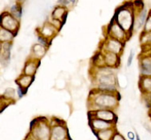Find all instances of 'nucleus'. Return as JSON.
Wrapping results in <instances>:
<instances>
[{"label":"nucleus","instance_id":"nucleus-7","mask_svg":"<svg viewBox=\"0 0 151 140\" xmlns=\"http://www.w3.org/2000/svg\"><path fill=\"white\" fill-rule=\"evenodd\" d=\"M64 132L65 131L62 128H60V127L55 128V129H53V131H52V137L56 140H62L64 136H65Z\"/></svg>","mask_w":151,"mask_h":140},{"label":"nucleus","instance_id":"nucleus-16","mask_svg":"<svg viewBox=\"0 0 151 140\" xmlns=\"http://www.w3.org/2000/svg\"><path fill=\"white\" fill-rule=\"evenodd\" d=\"M133 57H134V52H133V50H132L131 52H130V55H129V60H128V67H130L132 64V62Z\"/></svg>","mask_w":151,"mask_h":140},{"label":"nucleus","instance_id":"nucleus-12","mask_svg":"<svg viewBox=\"0 0 151 140\" xmlns=\"http://www.w3.org/2000/svg\"><path fill=\"white\" fill-rule=\"evenodd\" d=\"M32 78L30 76H25V77L21 78L20 79V83L22 86L27 87V85H29L31 81H32Z\"/></svg>","mask_w":151,"mask_h":140},{"label":"nucleus","instance_id":"nucleus-15","mask_svg":"<svg viewBox=\"0 0 151 140\" xmlns=\"http://www.w3.org/2000/svg\"><path fill=\"white\" fill-rule=\"evenodd\" d=\"M145 30L147 32H150L151 31V11H150V15L147 19V22H146V25H145Z\"/></svg>","mask_w":151,"mask_h":140},{"label":"nucleus","instance_id":"nucleus-2","mask_svg":"<svg viewBox=\"0 0 151 140\" xmlns=\"http://www.w3.org/2000/svg\"><path fill=\"white\" fill-rule=\"evenodd\" d=\"M139 68L142 76H151V54L146 55L140 59Z\"/></svg>","mask_w":151,"mask_h":140},{"label":"nucleus","instance_id":"nucleus-21","mask_svg":"<svg viewBox=\"0 0 151 140\" xmlns=\"http://www.w3.org/2000/svg\"><path fill=\"white\" fill-rule=\"evenodd\" d=\"M150 118H151V109H150Z\"/></svg>","mask_w":151,"mask_h":140},{"label":"nucleus","instance_id":"nucleus-14","mask_svg":"<svg viewBox=\"0 0 151 140\" xmlns=\"http://www.w3.org/2000/svg\"><path fill=\"white\" fill-rule=\"evenodd\" d=\"M35 69H36V67H35L33 63H29L25 67V73L27 74V75H32L35 70Z\"/></svg>","mask_w":151,"mask_h":140},{"label":"nucleus","instance_id":"nucleus-10","mask_svg":"<svg viewBox=\"0 0 151 140\" xmlns=\"http://www.w3.org/2000/svg\"><path fill=\"white\" fill-rule=\"evenodd\" d=\"M146 18H147V9H144L141 12V14H139V27H142V25L144 24Z\"/></svg>","mask_w":151,"mask_h":140},{"label":"nucleus","instance_id":"nucleus-4","mask_svg":"<svg viewBox=\"0 0 151 140\" xmlns=\"http://www.w3.org/2000/svg\"><path fill=\"white\" fill-rule=\"evenodd\" d=\"M93 128L96 129H99V130H105V129H108L111 126V124L108 123V121H106L104 120L101 119H96V120H93L92 123Z\"/></svg>","mask_w":151,"mask_h":140},{"label":"nucleus","instance_id":"nucleus-1","mask_svg":"<svg viewBox=\"0 0 151 140\" xmlns=\"http://www.w3.org/2000/svg\"><path fill=\"white\" fill-rule=\"evenodd\" d=\"M95 103L96 105H98L100 107H111L115 105L117 103L115 98L112 96L111 95H106V94H103V95H99L97 96Z\"/></svg>","mask_w":151,"mask_h":140},{"label":"nucleus","instance_id":"nucleus-13","mask_svg":"<svg viewBox=\"0 0 151 140\" xmlns=\"http://www.w3.org/2000/svg\"><path fill=\"white\" fill-rule=\"evenodd\" d=\"M34 52L36 55L41 57V56H42L45 53V50H44V48L42 45H36L34 47Z\"/></svg>","mask_w":151,"mask_h":140},{"label":"nucleus","instance_id":"nucleus-8","mask_svg":"<svg viewBox=\"0 0 151 140\" xmlns=\"http://www.w3.org/2000/svg\"><path fill=\"white\" fill-rule=\"evenodd\" d=\"M108 48L111 52H119L121 50V45L116 41H111L108 44Z\"/></svg>","mask_w":151,"mask_h":140},{"label":"nucleus","instance_id":"nucleus-17","mask_svg":"<svg viewBox=\"0 0 151 140\" xmlns=\"http://www.w3.org/2000/svg\"><path fill=\"white\" fill-rule=\"evenodd\" d=\"M148 97L147 99V105L151 109V94H148Z\"/></svg>","mask_w":151,"mask_h":140},{"label":"nucleus","instance_id":"nucleus-3","mask_svg":"<svg viewBox=\"0 0 151 140\" xmlns=\"http://www.w3.org/2000/svg\"><path fill=\"white\" fill-rule=\"evenodd\" d=\"M139 86L142 93L147 95L151 94V76H142Z\"/></svg>","mask_w":151,"mask_h":140},{"label":"nucleus","instance_id":"nucleus-19","mask_svg":"<svg viewBox=\"0 0 151 140\" xmlns=\"http://www.w3.org/2000/svg\"><path fill=\"white\" fill-rule=\"evenodd\" d=\"M114 140H124V139L122 138L120 135H116V136L114 137Z\"/></svg>","mask_w":151,"mask_h":140},{"label":"nucleus","instance_id":"nucleus-20","mask_svg":"<svg viewBox=\"0 0 151 140\" xmlns=\"http://www.w3.org/2000/svg\"><path fill=\"white\" fill-rule=\"evenodd\" d=\"M136 139H137V140H140L139 136V135H137V134H136Z\"/></svg>","mask_w":151,"mask_h":140},{"label":"nucleus","instance_id":"nucleus-9","mask_svg":"<svg viewBox=\"0 0 151 140\" xmlns=\"http://www.w3.org/2000/svg\"><path fill=\"white\" fill-rule=\"evenodd\" d=\"M112 135V131L111 130H102V131L99 132L98 136L99 139L101 140H110Z\"/></svg>","mask_w":151,"mask_h":140},{"label":"nucleus","instance_id":"nucleus-5","mask_svg":"<svg viewBox=\"0 0 151 140\" xmlns=\"http://www.w3.org/2000/svg\"><path fill=\"white\" fill-rule=\"evenodd\" d=\"M96 116L99 119L104 120L106 121H112L114 120V113L108 111H99L96 112Z\"/></svg>","mask_w":151,"mask_h":140},{"label":"nucleus","instance_id":"nucleus-6","mask_svg":"<svg viewBox=\"0 0 151 140\" xmlns=\"http://www.w3.org/2000/svg\"><path fill=\"white\" fill-rule=\"evenodd\" d=\"M36 136L38 139L40 140H46L48 139L49 136V130L45 127H41L37 130Z\"/></svg>","mask_w":151,"mask_h":140},{"label":"nucleus","instance_id":"nucleus-18","mask_svg":"<svg viewBox=\"0 0 151 140\" xmlns=\"http://www.w3.org/2000/svg\"><path fill=\"white\" fill-rule=\"evenodd\" d=\"M128 138H129V139L134 140V139H135V135H134V133L132 132V131H129V133H128Z\"/></svg>","mask_w":151,"mask_h":140},{"label":"nucleus","instance_id":"nucleus-11","mask_svg":"<svg viewBox=\"0 0 151 140\" xmlns=\"http://www.w3.org/2000/svg\"><path fill=\"white\" fill-rule=\"evenodd\" d=\"M116 56L114 54L113 52H109L108 54L106 55V63H108L109 65H114L115 63V60H116Z\"/></svg>","mask_w":151,"mask_h":140}]
</instances>
